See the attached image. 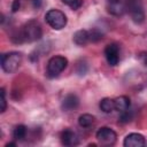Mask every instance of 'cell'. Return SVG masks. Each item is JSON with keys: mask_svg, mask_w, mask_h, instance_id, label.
I'll use <instances>...</instances> for the list:
<instances>
[{"mask_svg": "<svg viewBox=\"0 0 147 147\" xmlns=\"http://www.w3.org/2000/svg\"><path fill=\"white\" fill-rule=\"evenodd\" d=\"M18 9H20V0H14L13 5H11V11L16 13Z\"/></svg>", "mask_w": 147, "mask_h": 147, "instance_id": "cell-21", "label": "cell"}, {"mask_svg": "<svg viewBox=\"0 0 147 147\" xmlns=\"http://www.w3.org/2000/svg\"><path fill=\"white\" fill-rule=\"evenodd\" d=\"M62 2L67 6H69L71 9L76 10L83 5V0H62Z\"/></svg>", "mask_w": 147, "mask_h": 147, "instance_id": "cell-18", "label": "cell"}, {"mask_svg": "<svg viewBox=\"0 0 147 147\" xmlns=\"http://www.w3.org/2000/svg\"><path fill=\"white\" fill-rule=\"evenodd\" d=\"M41 36H42L41 26L39 22H37L36 20H31L28 23H25V25L22 28V31H21L22 41L32 42V41L39 40Z\"/></svg>", "mask_w": 147, "mask_h": 147, "instance_id": "cell-1", "label": "cell"}, {"mask_svg": "<svg viewBox=\"0 0 147 147\" xmlns=\"http://www.w3.org/2000/svg\"><path fill=\"white\" fill-rule=\"evenodd\" d=\"M114 101H115V110H117L119 113L130 108V99L125 95H121V96L116 98Z\"/></svg>", "mask_w": 147, "mask_h": 147, "instance_id": "cell-13", "label": "cell"}, {"mask_svg": "<svg viewBox=\"0 0 147 147\" xmlns=\"http://www.w3.org/2000/svg\"><path fill=\"white\" fill-rule=\"evenodd\" d=\"M107 9L114 16H122L125 11V3L122 0L113 3H107Z\"/></svg>", "mask_w": 147, "mask_h": 147, "instance_id": "cell-12", "label": "cell"}, {"mask_svg": "<svg viewBox=\"0 0 147 147\" xmlns=\"http://www.w3.org/2000/svg\"><path fill=\"white\" fill-rule=\"evenodd\" d=\"M45 20L54 30H61L67 25V16L59 9H49L45 15Z\"/></svg>", "mask_w": 147, "mask_h": 147, "instance_id": "cell-4", "label": "cell"}, {"mask_svg": "<svg viewBox=\"0 0 147 147\" xmlns=\"http://www.w3.org/2000/svg\"><path fill=\"white\" fill-rule=\"evenodd\" d=\"M72 40L77 46H85L90 42V34L87 30H78L74 33Z\"/></svg>", "mask_w": 147, "mask_h": 147, "instance_id": "cell-11", "label": "cell"}, {"mask_svg": "<svg viewBox=\"0 0 147 147\" xmlns=\"http://www.w3.org/2000/svg\"><path fill=\"white\" fill-rule=\"evenodd\" d=\"M61 142L64 146H76L78 144V137L74 131L64 130L61 133Z\"/></svg>", "mask_w": 147, "mask_h": 147, "instance_id": "cell-10", "label": "cell"}, {"mask_svg": "<svg viewBox=\"0 0 147 147\" xmlns=\"http://www.w3.org/2000/svg\"><path fill=\"white\" fill-rule=\"evenodd\" d=\"M140 60L142 61V63L145 64V65H147V53H142V54H140Z\"/></svg>", "mask_w": 147, "mask_h": 147, "instance_id": "cell-22", "label": "cell"}, {"mask_svg": "<svg viewBox=\"0 0 147 147\" xmlns=\"http://www.w3.org/2000/svg\"><path fill=\"white\" fill-rule=\"evenodd\" d=\"M94 123V116L90 114H83L78 117V124L82 127H90Z\"/></svg>", "mask_w": 147, "mask_h": 147, "instance_id": "cell-15", "label": "cell"}, {"mask_svg": "<svg viewBox=\"0 0 147 147\" xmlns=\"http://www.w3.org/2000/svg\"><path fill=\"white\" fill-rule=\"evenodd\" d=\"M26 136V126L23 124L16 125L13 131V138L15 140H23Z\"/></svg>", "mask_w": 147, "mask_h": 147, "instance_id": "cell-16", "label": "cell"}, {"mask_svg": "<svg viewBox=\"0 0 147 147\" xmlns=\"http://www.w3.org/2000/svg\"><path fill=\"white\" fill-rule=\"evenodd\" d=\"M88 34H90V41L92 42H96L99 41L100 39H102V33L98 30V29H92L88 31Z\"/></svg>", "mask_w": 147, "mask_h": 147, "instance_id": "cell-17", "label": "cell"}, {"mask_svg": "<svg viewBox=\"0 0 147 147\" xmlns=\"http://www.w3.org/2000/svg\"><path fill=\"white\" fill-rule=\"evenodd\" d=\"M107 3H113V2H116V1H119V0H106Z\"/></svg>", "mask_w": 147, "mask_h": 147, "instance_id": "cell-24", "label": "cell"}, {"mask_svg": "<svg viewBox=\"0 0 147 147\" xmlns=\"http://www.w3.org/2000/svg\"><path fill=\"white\" fill-rule=\"evenodd\" d=\"M125 9L129 11L132 21L140 24L145 21V11L140 0H125Z\"/></svg>", "mask_w": 147, "mask_h": 147, "instance_id": "cell-5", "label": "cell"}, {"mask_svg": "<svg viewBox=\"0 0 147 147\" xmlns=\"http://www.w3.org/2000/svg\"><path fill=\"white\" fill-rule=\"evenodd\" d=\"M1 93V113H3L7 108V102H6V93H5V88L0 90Z\"/></svg>", "mask_w": 147, "mask_h": 147, "instance_id": "cell-20", "label": "cell"}, {"mask_svg": "<svg viewBox=\"0 0 147 147\" xmlns=\"http://www.w3.org/2000/svg\"><path fill=\"white\" fill-rule=\"evenodd\" d=\"M22 63V54L18 52H9L1 56V68L5 72H15Z\"/></svg>", "mask_w": 147, "mask_h": 147, "instance_id": "cell-2", "label": "cell"}, {"mask_svg": "<svg viewBox=\"0 0 147 147\" xmlns=\"http://www.w3.org/2000/svg\"><path fill=\"white\" fill-rule=\"evenodd\" d=\"M123 145L125 147H142L146 145V140L140 133H130L124 138Z\"/></svg>", "mask_w": 147, "mask_h": 147, "instance_id": "cell-8", "label": "cell"}, {"mask_svg": "<svg viewBox=\"0 0 147 147\" xmlns=\"http://www.w3.org/2000/svg\"><path fill=\"white\" fill-rule=\"evenodd\" d=\"M105 56L109 65L115 67L119 61V47L117 44H109L105 48Z\"/></svg>", "mask_w": 147, "mask_h": 147, "instance_id": "cell-7", "label": "cell"}, {"mask_svg": "<svg viewBox=\"0 0 147 147\" xmlns=\"http://www.w3.org/2000/svg\"><path fill=\"white\" fill-rule=\"evenodd\" d=\"M79 105V99L76 94H68L64 96L63 101H62V109L65 110V111H70V110H74L78 107Z\"/></svg>", "mask_w": 147, "mask_h": 147, "instance_id": "cell-9", "label": "cell"}, {"mask_svg": "<svg viewBox=\"0 0 147 147\" xmlns=\"http://www.w3.org/2000/svg\"><path fill=\"white\" fill-rule=\"evenodd\" d=\"M95 137H96L98 141L101 145L109 146V145H114L115 144L116 138H117V134H116V132L113 129H110L108 126H102V127H100L96 131Z\"/></svg>", "mask_w": 147, "mask_h": 147, "instance_id": "cell-6", "label": "cell"}, {"mask_svg": "<svg viewBox=\"0 0 147 147\" xmlns=\"http://www.w3.org/2000/svg\"><path fill=\"white\" fill-rule=\"evenodd\" d=\"M15 145H16L15 142H8V144L6 145V147H9V146H15Z\"/></svg>", "mask_w": 147, "mask_h": 147, "instance_id": "cell-23", "label": "cell"}, {"mask_svg": "<svg viewBox=\"0 0 147 147\" xmlns=\"http://www.w3.org/2000/svg\"><path fill=\"white\" fill-rule=\"evenodd\" d=\"M68 65V60L64 57V56H61V55H56V56H53L48 60L47 62V76L49 78H54V77H57Z\"/></svg>", "mask_w": 147, "mask_h": 147, "instance_id": "cell-3", "label": "cell"}, {"mask_svg": "<svg viewBox=\"0 0 147 147\" xmlns=\"http://www.w3.org/2000/svg\"><path fill=\"white\" fill-rule=\"evenodd\" d=\"M132 119V111L130 109H126L124 111L121 113V116H119V122L122 123H127Z\"/></svg>", "mask_w": 147, "mask_h": 147, "instance_id": "cell-19", "label": "cell"}, {"mask_svg": "<svg viewBox=\"0 0 147 147\" xmlns=\"http://www.w3.org/2000/svg\"><path fill=\"white\" fill-rule=\"evenodd\" d=\"M99 107H100V109H101L103 113L110 114L111 111L115 110V101H114L113 99H110V98H103V99L100 101Z\"/></svg>", "mask_w": 147, "mask_h": 147, "instance_id": "cell-14", "label": "cell"}]
</instances>
